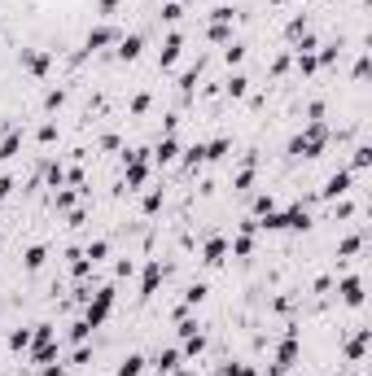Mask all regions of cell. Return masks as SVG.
Segmentation results:
<instances>
[{
  "mask_svg": "<svg viewBox=\"0 0 372 376\" xmlns=\"http://www.w3.org/2000/svg\"><path fill=\"white\" fill-rule=\"evenodd\" d=\"M325 149H329V123H307V127L289 140L293 158H320Z\"/></svg>",
  "mask_w": 372,
  "mask_h": 376,
  "instance_id": "6da1fadb",
  "label": "cell"
},
{
  "mask_svg": "<svg viewBox=\"0 0 372 376\" xmlns=\"http://www.w3.org/2000/svg\"><path fill=\"white\" fill-rule=\"evenodd\" d=\"M110 311H114V285H101V289H92V293H88V302H84V315H79V319L96 333V329H101V324L110 319Z\"/></svg>",
  "mask_w": 372,
  "mask_h": 376,
  "instance_id": "7a4b0ae2",
  "label": "cell"
},
{
  "mask_svg": "<svg viewBox=\"0 0 372 376\" xmlns=\"http://www.w3.org/2000/svg\"><path fill=\"white\" fill-rule=\"evenodd\" d=\"M27 350H31V363H35V368L53 363V359H57V329H53V324H35Z\"/></svg>",
  "mask_w": 372,
  "mask_h": 376,
  "instance_id": "3957f363",
  "label": "cell"
},
{
  "mask_svg": "<svg viewBox=\"0 0 372 376\" xmlns=\"http://www.w3.org/2000/svg\"><path fill=\"white\" fill-rule=\"evenodd\" d=\"M351 188H355V171L342 166V171H333L329 180H325V188H320V202H342Z\"/></svg>",
  "mask_w": 372,
  "mask_h": 376,
  "instance_id": "277c9868",
  "label": "cell"
},
{
  "mask_svg": "<svg viewBox=\"0 0 372 376\" xmlns=\"http://www.w3.org/2000/svg\"><path fill=\"white\" fill-rule=\"evenodd\" d=\"M298 355H303V346H298V329H289L285 337H281V346H276V363H271V372H289L293 363H298Z\"/></svg>",
  "mask_w": 372,
  "mask_h": 376,
  "instance_id": "5b68a950",
  "label": "cell"
},
{
  "mask_svg": "<svg viewBox=\"0 0 372 376\" xmlns=\"http://www.w3.org/2000/svg\"><path fill=\"white\" fill-rule=\"evenodd\" d=\"M254 237H259V219H241V232H237V241H228V254L232 258H250L254 254Z\"/></svg>",
  "mask_w": 372,
  "mask_h": 376,
  "instance_id": "8992f818",
  "label": "cell"
},
{
  "mask_svg": "<svg viewBox=\"0 0 372 376\" xmlns=\"http://www.w3.org/2000/svg\"><path fill=\"white\" fill-rule=\"evenodd\" d=\"M123 166H128V188H145L149 184V158L140 149H128L123 154Z\"/></svg>",
  "mask_w": 372,
  "mask_h": 376,
  "instance_id": "52a82bcc",
  "label": "cell"
},
{
  "mask_svg": "<svg viewBox=\"0 0 372 376\" xmlns=\"http://www.w3.org/2000/svg\"><path fill=\"white\" fill-rule=\"evenodd\" d=\"M110 44H118V27H114V22H96V27L84 35V48H88V53H106Z\"/></svg>",
  "mask_w": 372,
  "mask_h": 376,
  "instance_id": "ba28073f",
  "label": "cell"
},
{
  "mask_svg": "<svg viewBox=\"0 0 372 376\" xmlns=\"http://www.w3.org/2000/svg\"><path fill=\"white\" fill-rule=\"evenodd\" d=\"M22 66L31 70V79H48V70H53V53H48V48H22Z\"/></svg>",
  "mask_w": 372,
  "mask_h": 376,
  "instance_id": "9c48e42d",
  "label": "cell"
},
{
  "mask_svg": "<svg viewBox=\"0 0 372 376\" xmlns=\"http://www.w3.org/2000/svg\"><path fill=\"white\" fill-rule=\"evenodd\" d=\"M337 297H342V307H351V311H359L363 307V275H342V285H337Z\"/></svg>",
  "mask_w": 372,
  "mask_h": 376,
  "instance_id": "30bf717a",
  "label": "cell"
},
{
  "mask_svg": "<svg viewBox=\"0 0 372 376\" xmlns=\"http://www.w3.org/2000/svg\"><path fill=\"white\" fill-rule=\"evenodd\" d=\"M180 53H184V31H167L162 48H158V70H171L180 62Z\"/></svg>",
  "mask_w": 372,
  "mask_h": 376,
  "instance_id": "8fae6325",
  "label": "cell"
},
{
  "mask_svg": "<svg viewBox=\"0 0 372 376\" xmlns=\"http://www.w3.org/2000/svg\"><path fill=\"white\" fill-rule=\"evenodd\" d=\"M140 53H145V35H140V31L118 35V44H114V57H118V62H136Z\"/></svg>",
  "mask_w": 372,
  "mask_h": 376,
  "instance_id": "7c38bea8",
  "label": "cell"
},
{
  "mask_svg": "<svg viewBox=\"0 0 372 376\" xmlns=\"http://www.w3.org/2000/svg\"><path fill=\"white\" fill-rule=\"evenodd\" d=\"M202 263H206V267H223V263H228V237H206Z\"/></svg>",
  "mask_w": 372,
  "mask_h": 376,
  "instance_id": "4fadbf2b",
  "label": "cell"
},
{
  "mask_svg": "<svg viewBox=\"0 0 372 376\" xmlns=\"http://www.w3.org/2000/svg\"><path fill=\"white\" fill-rule=\"evenodd\" d=\"M180 363H184L180 346H167V350H158V355H154V368H158L162 376H184V372H180Z\"/></svg>",
  "mask_w": 372,
  "mask_h": 376,
  "instance_id": "5bb4252c",
  "label": "cell"
},
{
  "mask_svg": "<svg viewBox=\"0 0 372 376\" xmlns=\"http://www.w3.org/2000/svg\"><path fill=\"white\" fill-rule=\"evenodd\" d=\"M158 285H162V263H158V258H149L145 271H140V297H154Z\"/></svg>",
  "mask_w": 372,
  "mask_h": 376,
  "instance_id": "9a60e30c",
  "label": "cell"
},
{
  "mask_svg": "<svg viewBox=\"0 0 372 376\" xmlns=\"http://www.w3.org/2000/svg\"><path fill=\"white\" fill-rule=\"evenodd\" d=\"M368 346H372V329H355V337L346 341V359H351V363H363Z\"/></svg>",
  "mask_w": 372,
  "mask_h": 376,
  "instance_id": "2e32d148",
  "label": "cell"
},
{
  "mask_svg": "<svg viewBox=\"0 0 372 376\" xmlns=\"http://www.w3.org/2000/svg\"><path fill=\"white\" fill-rule=\"evenodd\" d=\"M154 162H158V166L180 162V140H176V136H162V140L154 144Z\"/></svg>",
  "mask_w": 372,
  "mask_h": 376,
  "instance_id": "e0dca14e",
  "label": "cell"
},
{
  "mask_svg": "<svg viewBox=\"0 0 372 376\" xmlns=\"http://www.w3.org/2000/svg\"><path fill=\"white\" fill-rule=\"evenodd\" d=\"M223 92H228L232 101H245V96H250V74H245V70H232L228 84H223Z\"/></svg>",
  "mask_w": 372,
  "mask_h": 376,
  "instance_id": "ac0fdd59",
  "label": "cell"
},
{
  "mask_svg": "<svg viewBox=\"0 0 372 376\" xmlns=\"http://www.w3.org/2000/svg\"><path fill=\"white\" fill-rule=\"evenodd\" d=\"M254 171H259V158H245V162H241V171L232 175V188H237V193H250V184H254Z\"/></svg>",
  "mask_w": 372,
  "mask_h": 376,
  "instance_id": "d6986e66",
  "label": "cell"
},
{
  "mask_svg": "<svg viewBox=\"0 0 372 376\" xmlns=\"http://www.w3.org/2000/svg\"><path fill=\"white\" fill-rule=\"evenodd\" d=\"M337 57H342V44H337V40H329V44H320V48H315V66H320V70L337 66Z\"/></svg>",
  "mask_w": 372,
  "mask_h": 376,
  "instance_id": "ffe728a7",
  "label": "cell"
},
{
  "mask_svg": "<svg viewBox=\"0 0 372 376\" xmlns=\"http://www.w3.org/2000/svg\"><path fill=\"white\" fill-rule=\"evenodd\" d=\"M202 162H206V144H202V140L188 144V149H180V166H184V171H197Z\"/></svg>",
  "mask_w": 372,
  "mask_h": 376,
  "instance_id": "44dd1931",
  "label": "cell"
},
{
  "mask_svg": "<svg viewBox=\"0 0 372 376\" xmlns=\"http://www.w3.org/2000/svg\"><path fill=\"white\" fill-rule=\"evenodd\" d=\"M145 363H149V359H145V355H136V350H132V355H123V359H118L114 376H140V372H145Z\"/></svg>",
  "mask_w": 372,
  "mask_h": 376,
  "instance_id": "7402d4cb",
  "label": "cell"
},
{
  "mask_svg": "<svg viewBox=\"0 0 372 376\" xmlns=\"http://www.w3.org/2000/svg\"><path fill=\"white\" fill-rule=\"evenodd\" d=\"M206 40H210L215 48L232 44V40H237V35H232V22H210V27H206Z\"/></svg>",
  "mask_w": 372,
  "mask_h": 376,
  "instance_id": "603a6c76",
  "label": "cell"
},
{
  "mask_svg": "<svg viewBox=\"0 0 372 376\" xmlns=\"http://www.w3.org/2000/svg\"><path fill=\"white\" fill-rule=\"evenodd\" d=\"M363 241H368V228H359V232H351L342 245H337V258H355L359 249H363Z\"/></svg>",
  "mask_w": 372,
  "mask_h": 376,
  "instance_id": "cb8c5ba5",
  "label": "cell"
},
{
  "mask_svg": "<svg viewBox=\"0 0 372 376\" xmlns=\"http://www.w3.org/2000/svg\"><path fill=\"white\" fill-rule=\"evenodd\" d=\"M22 154V132L13 127V132H5V140H0V162H13Z\"/></svg>",
  "mask_w": 372,
  "mask_h": 376,
  "instance_id": "d4e9b609",
  "label": "cell"
},
{
  "mask_svg": "<svg viewBox=\"0 0 372 376\" xmlns=\"http://www.w3.org/2000/svg\"><path fill=\"white\" fill-rule=\"evenodd\" d=\"M48 263V245L40 241V245H27V254H22V267H27V271H40Z\"/></svg>",
  "mask_w": 372,
  "mask_h": 376,
  "instance_id": "484cf974",
  "label": "cell"
},
{
  "mask_svg": "<svg viewBox=\"0 0 372 376\" xmlns=\"http://www.w3.org/2000/svg\"><path fill=\"white\" fill-rule=\"evenodd\" d=\"M84 258H88L92 267H96V263H106V258H110V241H106V237H96V241H88V249H84Z\"/></svg>",
  "mask_w": 372,
  "mask_h": 376,
  "instance_id": "4316f807",
  "label": "cell"
},
{
  "mask_svg": "<svg viewBox=\"0 0 372 376\" xmlns=\"http://www.w3.org/2000/svg\"><path fill=\"white\" fill-rule=\"evenodd\" d=\"M228 154H232V140H228V136H215V140L206 144V162H223Z\"/></svg>",
  "mask_w": 372,
  "mask_h": 376,
  "instance_id": "83f0119b",
  "label": "cell"
},
{
  "mask_svg": "<svg viewBox=\"0 0 372 376\" xmlns=\"http://www.w3.org/2000/svg\"><path fill=\"white\" fill-rule=\"evenodd\" d=\"M74 202H79V188H53V210H74Z\"/></svg>",
  "mask_w": 372,
  "mask_h": 376,
  "instance_id": "f1b7e54d",
  "label": "cell"
},
{
  "mask_svg": "<svg viewBox=\"0 0 372 376\" xmlns=\"http://www.w3.org/2000/svg\"><path fill=\"white\" fill-rule=\"evenodd\" d=\"M162 202H167V193H162V184H158V188H149V193L140 197V210H145V215H158Z\"/></svg>",
  "mask_w": 372,
  "mask_h": 376,
  "instance_id": "f546056e",
  "label": "cell"
},
{
  "mask_svg": "<svg viewBox=\"0 0 372 376\" xmlns=\"http://www.w3.org/2000/svg\"><path fill=\"white\" fill-rule=\"evenodd\" d=\"M206 350V333H193V337H184V346H180V355L184 359H197Z\"/></svg>",
  "mask_w": 372,
  "mask_h": 376,
  "instance_id": "4dcf8cb0",
  "label": "cell"
},
{
  "mask_svg": "<svg viewBox=\"0 0 372 376\" xmlns=\"http://www.w3.org/2000/svg\"><path fill=\"white\" fill-rule=\"evenodd\" d=\"M206 293H210L206 285H188V293H184V302H180V307H184V311H193V307H202V302H206Z\"/></svg>",
  "mask_w": 372,
  "mask_h": 376,
  "instance_id": "1f68e13d",
  "label": "cell"
},
{
  "mask_svg": "<svg viewBox=\"0 0 372 376\" xmlns=\"http://www.w3.org/2000/svg\"><path fill=\"white\" fill-rule=\"evenodd\" d=\"M303 31H311V18H289V22H285V40H289V44L303 35Z\"/></svg>",
  "mask_w": 372,
  "mask_h": 376,
  "instance_id": "d6a6232c",
  "label": "cell"
},
{
  "mask_svg": "<svg viewBox=\"0 0 372 376\" xmlns=\"http://www.w3.org/2000/svg\"><path fill=\"white\" fill-rule=\"evenodd\" d=\"M223 62H228V66H241V62H245V44H241V40L223 44Z\"/></svg>",
  "mask_w": 372,
  "mask_h": 376,
  "instance_id": "836d02e7",
  "label": "cell"
},
{
  "mask_svg": "<svg viewBox=\"0 0 372 376\" xmlns=\"http://www.w3.org/2000/svg\"><path fill=\"white\" fill-rule=\"evenodd\" d=\"M271 210H276V197H271V193H259V197H254V215H250V219H263V215H271Z\"/></svg>",
  "mask_w": 372,
  "mask_h": 376,
  "instance_id": "e575fe53",
  "label": "cell"
},
{
  "mask_svg": "<svg viewBox=\"0 0 372 376\" xmlns=\"http://www.w3.org/2000/svg\"><path fill=\"white\" fill-rule=\"evenodd\" d=\"M149 106H154V96H149V92H136L128 110H132V118H145V114H149Z\"/></svg>",
  "mask_w": 372,
  "mask_h": 376,
  "instance_id": "d590c367",
  "label": "cell"
},
{
  "mask_svg": "<svg viewBox=\"0 0 372 376\" xmlns=\"http://www.w3.org/2000/svg\"><path fill=\"white\" fill-rule=\"evenodd\" d=\"M162 22H171V27L184 22V5H180V0H167V5H162Z\"/></svg>",
  "mask_w": 372,
  "mask_h": 376,
  "instance_id": "8d00e7d4",
  "label": "cell"
},
{
  "mask_svg": "<svg viewBox=\"0 0 372 376\" xmlns=\"http://www.w3.org/2000/svg\"><path fill=\"white\" fill-rule=\"evenodd\" d=\"M44 180H48V188H66V166H62V162H53V166L44 171Z\"/></svg>",
  "mask_w": 372,
  "mask_h": 376,
  "instance_id": "74e56055",
  "label": "cell"
},
{
  "mask_svg": "<svg viewBox=\"0 0 372 376\" xmlns=\"http://www.w3.org/2000/svg\"><path fill=\"white\" fill-rule=\"evenodd\" d=\"M372 162V144H355V158H351V171H368Z\"/></svg>",
  "mask_w": 372,
  "mask_h": 376,
  "instance_id": "f35d334b",
  "label": "cell"
},
{
  "mask_svg": "<svg viewBox=\"0 0 372 376\" xmlns=\"http://www.w3.org/2000/svg\"><path fill=\"white\" fill-rule=\"evenodd\" d=\"M31 346V329H13L9 333V350H13V355H18V350H27Z\"/></svg>",
  "mask_w": 372,
  "mask_h": 376,
  "instance_id": "ab89813d",
  "label": "cell"
},
{
  "mask_svg": "<svg viewBox=\"0 0 372 376\" xmlns=\"http://www.w3.org/2000/svg\"><path fill=\"white\" fill-rule=\"evenodd\" d=\"M92 363V346L84 341V346H74V355H70V368H88Z\"/></svg>",
  "mask_w": 372,
  "mask_h": 376,
  "instance_id": "60d3db41",
  "label": "cell"
},
{
  "mask_svg": "<svg viewBox=\"0 0 372 376\" xmlns=\"http://www.w3.org/2000/svg\"><path fill=\"white\" fill-rule=\"evenodd\" d=\"M197 74H202V62H197V66H188V70L180 74V84H176V88H180V92H193V84H197Z\"/></svg>",
  "mask_w": 372,
  "mask_h": 376,
  "instance_id": "b9f144b4",
  "label": "cell"
},
{
  "mask_svg": "<svg viewBox=\"0 0 372 376\" xmlns=\"http://www.w3.org/2000/svg\"><path fill=\"white\" fill-rule=\"evenodd\" d=\"M223 376H259V372H254V363H241L237 359V363H223Z\"/></svg>",
  "mask_w": 372,
  "mask_h": 376,
  "instance_id": "7bdbcfd3",
  "label": "cell"
},
{
  "mask_svg": "<svg viewBox=\"0 0 372 376\" xmlns=\"http://www.w3.org/2000/svg\"><path fill=\"white\" fill-rule=\"evenodd\" d=\"M206 18H210V22H237V9H232V5H215Z\"/></svg>",
  "mask_w": 372,
  "mask_h": 376,
  "instance_id": "ee69618b",
  "label": "cell"
},
{
  "mask_svg": "<svg viewBox=\"0 0 372 376\" xmlns=\"http://www.w3.org/2000/svg\"><path fill=\"white\" fill-rule=\"evenodd\" d=\"M88 333H92V329H88L84 319H74V324H70V341H74V346H84V341H88Z\"/></svg>",
  "mask_w": 372,
  "mask_h": 376,
  "instance_id": "f6af8a7d",
  "label": "cell"
},
{
  "mask_svg": "<svg viewBox=\"0 0 372 376\" xmlns=\"http://www.w3.org/2000/svg\"><path fill=\"white\" fill-rule=\"evenodd\" d=\"M368 70H372V62H368V53L359 48V62H355V84H368Z\"/></svg>",
  "mask_w": 372,
  "mask_h": 376,
  "instance_id": "bcb514c9",
  "label": "cell"
},
{
  "mask_svg": "<svg viewBox=\"0 0 372 376\" xmlns=\"http://www.w3.org/2000/svg\"><path fill=\"white\" fill-rule=\"evenodd\" d=\"M57 140H62L57 123H44V127H40V144H57Z\"/></svg>",
  "mask_w": 372,
  "mask_h": 376,
  "instance_id": "7dc6e473",
  "label": "cell"
},
{
  "mask_svg": "<svg viewBox=\"0 0 372 376\" xmlns=\"http://www.w3.org/2000/svg\"><path fill=\"white\" fill-rule=\"evenodd\" d=\"M13 188H18V180H13V175H0V202H9V197H13Z\"/></svg>",
  "mask_w": 372,
  "mask_h": 376,
  "instance_id": "c3c4849f",
  "label": "cell"
},
{
  "mask_svg": "<svg viewBox=\"0 0 372 376\" xmlns=\"http://www.w3.org/2000/svg\"><path fill=\"white\" fill-rule=\"evenodd\" d=\"M62 101H66V92H62V88H53V92L44 96V110H62Z\"/></svg>",
  "mask_w": 372,
  "mask_h": 376,
  "instance_id": "681fc988",
  "label": "cell"
},
{
  "mask_svg": "<svg viewBox=\"0 0 372 376\" xmlns=\"http://www.w3.org/2000/svg\"><path fill=\"white\" fill-rule=\"evenodd\" d=\"M289 66H293V53H281L276 62H271V74H285Z\"/></svg>",
  "mask_w": 372,
  "mask_h": 376,
  "instance_id": "f907efd6",
  "label": "cell"
},
{
  "mask_svg": "<svg viewBox=\"0 0 372 376\" xmlns=\"http://www.w3.org/2000/svg\"><path fill=\"white\" fill-rule=\"evenodd\" d=\"M40 376H66V363H57V359H53V363H44Z\"/></svg>",
  "mask_w": 372,
  "mask_h": 376,
  "instance_id": "816d5d0a",
  "label": "cell"
},
{
  "mask_svg": "<svg viewBox=\"0 0 372 376\" xmlns=\"http://www.w3.org/2000/svg\"><path fill=\"white\" fill-rule=\"evenodd\" d=\"M333 215H337V219H346V215H355V206H351V202H337V206H333Z\"/></svg>",
  "mask_w": 372,
  "mask_h": 376,
  "instance_id": "f5cc1de1",
  "label": "cell"
},
{
  "mask_svg": "<svg viewBox=\"0 0 372 376\" xmlns=\"http://www.w3.org/2000/svg\"><path fill=\"white\" fill-rule=\"evenodd\" d=\"M101 149H106V154H114V149H118V136L110 132V136H101Z\"/></svg>",
  "mask_w": 372,
  "mask_h": 376,
  "instance_id": "db71d44e",
  "label": "cell"
},
{
  "mask_svg": "<svg viewBox=\"0 0 372 376\" xmlns=\"http://www.w3.org/2000/svg\"><path fill=\"white\" fill-rule=\"evenodd\" d=\"M101 13H106V18H114V13H118V0H101Z\"/></svg>",
  "mask_w": 372,
  "mask_h": 376,
  "instance_id": "11a10c76",
  "label": "cell"
},
{
  "mask_svg": "<svg viewBox=\"0 0 372 376\" xmlns=\"http://www.w3.org/2000/svg\"><path fill=\"white\" fill-rule=\"evenodd\" d=\"M267 5H285V0H267Z\"/></svg>",
  "mask_w": 372,
  "mask_h": 376,
  "instance_id": "9f6ffc18",
  "label": "cell"
},
{
  "mask_svg": "<svg viewBox=\"0 0 372 376\" xmlns=\"http://www.w3.org/2000/svg\"><path fill=\"white\" fill-rule=\"evenodd\" d=\"M271 376H281V372H271Z\"/></svg>",
  "mask_w": 372,
  "mask_h": 376,
  "instance_id": "6f0895ef",
  "label": "cell"
}]
</instances>
